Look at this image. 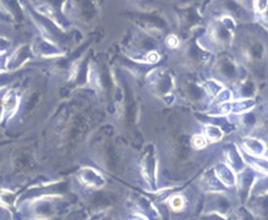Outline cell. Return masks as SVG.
Masks as SVG:
<instances>
[{
    "label": "cell",
    "instance_id": "obj_1",
    "mask_svg": "<svg viewBox=\"0 0 268 220\" xmlns=\"http://www.w3.org/2000/svg\"><path fill=\"white\" fill-rule=\"evenodd\" d=\"M215 174H217L219 181L224 184L225 186H234L237 184V177H235L234 171L225 164L218 165L215 168Z\"/></svg>",
    "mask_w": 268,
    "mask_h": 220
},
{
    "label": "cell",
    "instance_id": "obj_2",
    "mask_svg": "<svg viewBox=\"0 0 268 220\" xmlns=\"http://www.w3.org/2000/svg\"><path fill=\"white\" fill-rule=\"evenodd\" d=\"M81 180H82L83 184L88 185V186L93 187H101L104 184V180L101 175L97 171H94L93 169H85L81 171L80 175Z\"/></svg>",
    "mask_w": 268,
    "mask_h": 220
},
{
    "label": "cell",
    "instance_id": "obj_3",
    "mask_svg": "<svg viewBox=\"0 0 268 220\" xmlns=\"http://www.w3.org/2000/svg\"><path fill=\"white\" fill-rule=\"evenodd\" d=\"M245 148L249 150V153L254 155H261L264 154L265 150H266V146L261 142V141L254 140V138H249L244 142Z\"/></svg>",
    "mask_w": 268,
    "mask_h": 220
},
{
    "label": "cell",
    "instance_id": "obj_4",
    "mask_svg": "<svg viewBox=\"0 0 268 220\" xmlns=\"http://www.w3.org/2000/svg\"><path fill=\"white\" fill-rule=\"evenodd\" d=\"M205 137L210 142H217V141H219L223 137V132L217 126L207 125L205 128Z\"/></svg>",
    "mask_w": 268,
    "mask_h": 220
},
{
    "label": "cell",
    "instance_id": "obj_5",
    "mask_svg": "<svg viewBox=\"0 0 268 220\" xmlns=\"http://www.w3.org/2000/svg\"><path fill=\"white\" fill-rule=\"evenodd\" d=\"M169 204L172 207V209H174V211H181L184 208V206H185V199L180 195H175V196H173L170 198Z\"/></svg>",
    "mask_w": 268,
    "mask_h": 220
},
{
    "label": "cell",
    "instance_id": "obj_6",
    "mask_svg": "<svg viewBox=\"0 0 268 220\" xmlns=\"http://www.w3.org/2000/svg\"><path fill=\"white\" fill-rule=\"evenodd\" d=\"M192 146L196 149H202L207 146V138L201 135H196L192 137Z\"/></svg>",
    "mask_w": 268,
    "mask_h": 220
},
{
    "label": "cell",
    "instance_id": "obj_7",
    "mask_svg": "<svg viewBox=\"0 0 268 220\" xmlns=\"http://www.w3.org/2000/svg\"><path fill=\"white\" fill-rule=\"evenodd\" d=\"M167 44H168V47H170V48H177L178 44H179V39L177 38V36L172 34V36L168 37Z\"/></svg>",
    "mask_w": 268,
    "mask_h": 220
},
{
    "label": "cell",
    "instance_id": "obj_8",
    "mask_svg": "<svg viewBox=\"0 0 268 220\" xmlns=\"http://www.w3.org/2000/svg\"><path fill=\"white\" fill-rule=\"evenodd\" d=\"M158 53H156V51H152V53H150L148 54V56H147V60L150 61V63H156V61L158 60V59H160V56L157 55Z\"/></svg>",
    "mask_w": 268,
    "mask_h": 220
},
{
    "label": "cell",
    "instance_id": "obj_9",
    "mask_svg": "<svg viewBox=\"0 0 268 220\" xmlns=\"http://www.w3.org/2000/svg\"><path fill=\"white\" fill-rule=\"evenodd\" d=\"M133 220H147V219L143 218V217H135Z\"/></svg>",
    "mask_w": 268,
    "mask_h": 220
}]
</instances>
